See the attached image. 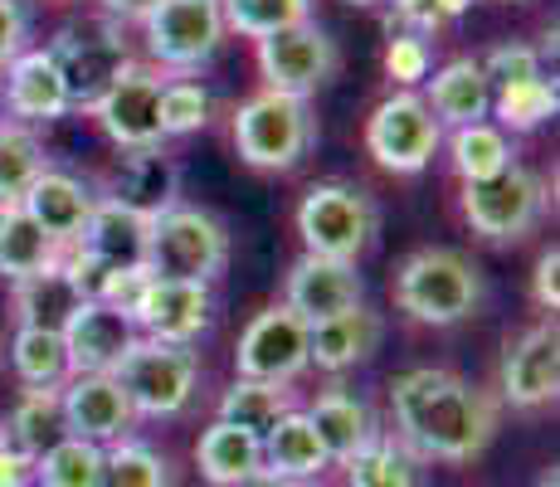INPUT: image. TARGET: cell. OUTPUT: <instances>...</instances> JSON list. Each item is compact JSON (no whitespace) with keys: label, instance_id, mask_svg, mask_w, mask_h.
I'll use <instances>...</instances> for the list:
<instances>
[{"label":"cell","instance_id":"ee69618b","mask_svg":"<svg viewBox=\"0 0 560 487\" xmlns=\"http://www.w3.org/2000/svg\"><path fill=\"white\" fill-rule=\"evenodd\" d=\"M30 30H35V20H30L25 0H0V69L30 49Z\"/></svg>","mask_w":560,"mask_h":487},{"label":"cell","instance_id":"b9f144b4","mask_svg":"<svg viewBox=\"0 0 560 487\" xmlns=\"http://www.w3.org/2000/svg\"><path fill=\"white\" fill-rule=\"evenodd\" d=\"M385 73H390L395 89L419 93V83L434 73V45L424 35H409V30H390V45H385Z\"/></svg>","mask_w":560,"mask_h":487},{"label":"cell","instance_id":"ffe728a7","mask_svg":"<svg viewBox=\"0 0 560 487\" xmlns=\"http://www.w3.org/2000/svg\"><path fill=\"white\" fill-rule=\"evenodd\" d=\"M98 200L103 195L89 186L83 176H73V171H59V166H49L45 176L35 181V186L25 190V200H20V210L30 214V220L39 224V230L49 234L59 248H69V244H79V234H83V224L93 220V210H98Z\"/></svg>","mask_w":560,"mask_h":487},{"label":"cell","instance_id":"ba28073f","mask_svg":"<svg viewBox=\"0 0 560 487\" xmlns=\"http://www.w3.org/2000/svg\"><path fill=\"white\" fill-rule=\"evenodd\" d=\"M224 39L230 30H224L220 0H156V10L142 20L147 63L171 79L200 73L224 49Z\"/></svg>","mask_w":560,"mask_h":487},{"label":"cell","instance_id":"8fae6325","mask_svg":"<svg viewBox=\"0 0 560 487\" xmlns=\"http://www.w3.org/2000/svg\"><path fill=\"white\" fill-rule=\"evenodd\" d=\"M258 73H264L268 93H288V97H307L317 89H327L341 69V49L317 20H303V25L283 30V35H268L254 45Z\"/></svg>","mask_w":560,"mask_h":487},{"label":"cell","instance_id":"681fc988","mask_svg":"<svg viewBox=\"0 0 560 487\" xmlns=\"http://www.w3.org/2000/svg\"><path fill=\"white\" fill-rule=\"evenodd\" d=\"M536 487H560V473H556V468H546L541 478H536Z\"/></svg>","mask_w":560,"mask_h":487},{"label":"cell","instance_id":"9c48e42d","mask_svg":"<svg viewBox=\"0 0 560 487\" xmlns=\"http://www.w3.org/2000/svg\"><path fill=\"white\" fill-rule=\"evenodd\" d=\"M546 181L536 176L532 166H508L492 181H472V186L458 190V214L478 240L488 244H522L536 224L546 220Z\"/></svg>","mask_w":560,"mask_h":487},{"label":"cell","instance_id":"f6af8a7d","mask_svg":"<svg viewBox=\"0 0 560 487\" xmlns=\"http://www.w3.org/2000/svg\"><path fill=\"white\" fill-rule=\"evenodd\" d=\"M532 298L541 312H556L560 308V248H541V258H536L532 268Z\"/></svg>","mask_w":560,"mask_h":487},{"label":"cell","instance_id":"d6986e66","mask_svg":"<svg viewBox=\"0 0 560 487\" xmlns=\"http://www.w3.org/2000/svg\"><path fill=\"white\" fill-rule=\"evenodd\" d=\"M59 409H63L69 439H89V443H98V449L127 439V429L137 425L117 375H69V381L59 385Z\"/></svg>","mask_w":560,"mask_h":487},{"label":"cell","instance_id":"7dc6e473","mask_svg":"<svg viewBox=\"0 0 560 487\" xmlns=\"http://www.w3.org/2000/svg\"><path fill=\"white\" fill-rule=\"evenodd\" d=\"M0 487H35V463L25 453L5 449L0 453Z\"/></svg>","mask_w":560,"mask_h":487},{"label":"cell","instance_id":"e575fe53","mask_svg":"<svg viewBox=\"0 0 560 487\" xmlns=\"http://www.w3.org/2000/svg\"><path fill=\"white\" fill-rule=\"evenodd\" d=\"M98 487H176V463H171L166 449L127 434L103 449V483Z\"/></svg>","mask_w":560,"mask_h":487},{"label":"cell","instance_id":"4fadbf2b","mask_svg":"<svg viewBox=\"0 0 560 487\" xmlns=\"http://www.w3.org/2000/svg\"><path fill=\"white\" fill-rule=\"evenodd\" d=\"M214 288L190 283V278H161L147 274L142 292L132 302V322L147 341L166 346H196L214 327Z\"/></svg>","mask_w":560,"mask_h":487},{"label":"cell","instance_id":"f5cc1de1","mask_svg":"<svg viewBox=\"0 0 560 487\" xmlns=\"http://www.w3.org/2000/svg\"><path fill=\"white\" fill-rule=\"evenodd\" d=\"M303 487H327V483H303Z\"/></svg>","mask_w":560,"mask_h":487},{"label":"cell","instance_id":"9a60e30c","mask_svg":"<svg viewBox=\"0 0 560 487\" xmlns=\"http://www.w3.org/2000/svg\"><path fill=\"white\" fill-rule=\"evenodd\" d=\"M498 405L512 409H541L556 405L560 390V332L556 322H536V327L516 332L502 346V366H498Z\"/></svg>","mask_w":560,"mask_h":487},{"label":"cell","instance_id":"44dd1931","mask_svg":"<svg viewBox=\"0 0 560 487\" xmlns=\"http://www.w3.org/2000/svg\"><path fill=\"white\" fill-rule=\"evenodd\" d=\"M385 341V317L371 308V302H357L351 312H337V317L307 327V366L327 375H347L365 366Z\"/></svg>","mask_w":560,"mask_h":487},{"label":"cell","instance_id":"52a82bcc","mask_svg":"<svg viewBox=\"0 0 560 487\" xmlns=\"http://www.w3.org/2000/svg\"><path fill=\"white\" fill-rule=\"evenodd\" d=\"M117 385L137 419H180L200 395V351L142 337L117 366Z\"/></svg>","mask_w":560,"mask_h":487},{"label":"cell","instance_id":"484cf974","mask_svg":"<svg viewBox=\"0 0 560 487\" xmlns=\"http://www.w3.org/2000/svg\"><path fill=\"white\" fill-rule=\"evenodd\" d=\"M258 449H264V468L278 473V478L288 483H322V473L331 468L327 449H322L317 429L307 425L303 409H293V415H283L273 429H268L264 439H258Z\"/></svg>","mask_w":560,"mask_h":487},{"label":"cell","instance_id":"cb8c5ba5","mask_svg":"<svg viewBox=\"0 0 560 487\" xmlns=\"http://www.w3.org/2000/svg\"><path fill=\"white\" fill-rule=\"evenodd\" d=\"M303 415H307V425L317 429V439H322V449H327L331 463H347L351 453H361L365 443L381 434V419H375L371 399L357 395V390H347V385L322 390Z\"/></svg>","mask_w":560,"mask_h":487},{"label":"cell","instance_id":"6da1fadb","mask_svg":"<svg viewBox=\"0 0 560 487\" xmlns=\"http://www.w3.org/2000/svg\"><path fill=\"white\" fill-rule=\"evenodd\" d=\"M390 419L419 463H472L498 439L502 405L448 366H415L390 381Z\"/></svg>","mask_w":560,"mask_h":487},{"label":"cell","instance_id":"1f68e13d","mask_svg":"<svg viewBox=\"0 0 560 487\" xmlns=\"http://www.w3.org/2000/svg\"><path fill=\"white\" fill-rule=\"evenodd\" d=\"M293 409H298L293 385H268V381H244V375H234V381L224 385L220 415H214V419H224V425H234V429H244V434L264 439L268 429H273L283 415H293Z\"/></svg>","mask_w":560,"mask_h":487},{"label":"cell","instance_id":"2e32d148","mask_svg":"<svg viewBox=\"0 0 560 487\" xmlns=\"http://www.w3.org/2000/svg\"><path fill=\"white\" fill-rule=\"evenodd\" d=\"M73 103H69V89H63V73L54 63L49 49L30 45L25 54L0 69V117L10 123H25V127H49L59 117H69Z\"/></svg>","mask_w":560,"mask_h":487},{"label":"cell","instance_id":"4316f807","mask_svg":"<svg viewBox=\"0 0 560 487\" xmlns=\"http://www.w3.org/2000/svg\"><path fill=\"white\" fill-rule=\"evenodd\" d=\"M83 308L79 288L69 283L59 264L45 268V274L25 278V283H10V322L15 327H35V332H59L73 322V312Z\"/></svg>","mask_w":560,"mask_h":487},{"label":"cell","instance_id":"4dcf8cb0","mask_svg":"<svg viewBox=\"0 0 560 487\" xmlns=\"http://www.w3.org/2000/svg\"><path fill=\"white\" fill-rule=\"evenodd\" d=\"M444 147H448V166L458 171L463 186H472V181H492L502 176L508 166H516V147L512 137L502 132L498 123H472V127H454V132H444Z\"/></svg>","mask_w":560,"mask_h":487},{"label":"cell","instance_id":"816d5d0a","mask_svg":"<svg viewBox=\"0 0 560 487\" xmlns=\"http://www.w3.org/2000/svg\"><path fill=\"white\" fill-rule=\"evenodd\" d=\"M10 449V443H5V425H0V453H5Z\"/></svg>","mask_w":560,"mask_h":487},{"label":"cell","instance_id":"7c38bea8","mask_svg":"<svg viewBox=\"0 0 560 487\" xmlns=\"http://www.w3.org/2000/svg\"><path fill=\"white\" fill-rule=\"evenodd\" d=\"M307 366V322H298L283 302H268L244 322L234 341V375L268 385H293Z\"/></svg>","mask_w":560,"mask_h":487},{"label":"cell","instance_id":"277c9868","mask_svg":"<svg viewBox=\"0 0 560 487\" xmlns=\"http://www.w3.org/2000/svg\"><path fill=\"white\" fill-rule=\"evenodd\" d=\"M234 240L230 224L205 205H171L152 220V240H147V274L161 278H190V283H220L230 268Z\"/></svg>","mask_w":560,"mask_h":487},{"label":"cell","instance_id":"e0dca14e","mask_svg":"<svg viewBox=\"0 0 560 487\" xmlns=\"http://www.w3.org/2000/svg\"><path fill=\"white\" fill-rule=\"evenodd\" d=\"M357 302H365V278L357 264L303 254L283 278V308L307 327L337 317V312H351Z\"/></svg>","mask_w":560,"mask_h":487},{"label":"cell","instance_id":"8d00e7d4","mask_svg":"<svg viewBox=\"0 0 560 487\" xmlns=\"http://www.w3.org/2000/svg\"><path fill=\"white\" fill-rule=\"evenodd\" d=\"M560 107V93H556V79H526V83H512V89L492 93V123L502 127L508 137H526V132H541L546 123L556 117Z\"/></svg>","mask_w":560,"mask_h":487},{"label":"cell","instance_id":"11a10c76","mask_svg":"<svg viewBox=\"0 0 560 487\" xmlns=\"http://www.w3.org/2000/svg\"><path fill=\"white\" fill-rule=\"evenodd\" d=\"M63 5H73V0H63Z\"/></svg>","mask_w":560,"mask_h":487},{"label":"cell","instance_id":"db71d44e","mask_svg":"<svg viewBox=\"0 0 560 487\" xmlns=\"http://www.w3.org/2000/svg\"><path fill=\"white\" fill-rule=\"evenodd\" d=\"M502 5H516V0H502Z\"/></svg>","mask_w":560,"mask_h":487},{"label":"cell","instance_id":"d590c367","mask_svg":"<svg viewBox=\"0 0 560 487\" xmlns=\"http://www.w3.org/2000/svg\"><path fill=\"white\" fill-rule=\"evenodd\" d=\"M10 371H15V381L30 385V390H59L73 375L63 337L59 332H35V327L10 332Z\"/></svg>","mask_w":560,"mask_h":487},{"label":"cell","instance_id":"7bdbcfd3","mask_svg":"<svg viewBox=\"0 0 560 487\" xmlns=\"http://www.w3.org/2000/svg\"><path fill=\"white\" fill-rule=\"evenodd\" d=\"M385 5L395 10V20H400V30L409 35H424L434 39L439 30H448L454 20H463L472 10V0H385Z\"/></svg>","mask_w":560,"mask_h":487},{"label":"cell","instance_id":"7402d4cb","mask_svg":"<svg viewBox=\"0 0 560 487\" xmlns=\"http://www.w3.org/2000/svg\"><path fill=\"white\" fill-rule=\"evenodd\" d=\"M107 200L127 205V210L156 220L161 210L180 205V161L166 147H147V151H122L117 176L107 186Z\"/></svg>","mask_w":560,"mask_h":487},{"label":"cell","instance_id":"5bb4252c","mask_svg":"<svg viewBox=\"0 0 560 487\" xmlns=\"http://www.w3.org/2000/svg\"><path fill=\"white\" fill-rule=\"evenodd\" d=\"M166 79L171 73L152 69V63H132V69L98 97L93 123L103 127V137L117 151L166 147V137H161V93H166Z\"/></svg>","mask_w":560,"mask_h":487},{"label":"cell","instance_id":"c3c4849f","mask_svg":"<svg viewBox=\"0 0 560 487\" xmlns=\"http://www.w3.org/2000/svg\"><path fill=\"white\" fill-rule=\"evenodd\" d=\"M234 487H298V483H288V478H278V473L258 468V473H254V478H244V483H234Z\"/></svg>","mask_w":560,"mask_h":487},{"label":"cell","instance_id":"74e56055","mask_svg":"<svg viewBox=\"0 0 560 487\" xmlns=\"http://www.w3.org/2000/svg\"><path fill=\"white\" fill-rule=\"evenodd\" d=\"M220 15L230 35L258 45V39L283 35V30L312 20V0H220Z\"/></svg>","mask_w":560,"mask_h":487},{"label":"cell","instance_id":"7a4b0ae2","mask_svg":"<svg viewBox=\"0 0 560 487\" xmlns=\"http://www.w3.org/2000/svg\"><path fill=\"white\" fill-rule=\"evenodd\" d=\"M395 308L419 327H458L482 308V268L463 248L424 244L395 268Z\"/></svg>","mask_w":560,"mask_h":487},{"label":"cell","instance_id":"5b68a950","mask_svg":"<svg viewBox=\"0 0 560 487\" xmlns=\"http://www.w3.org/2000/svg\"><path fill=\"white\" fill-rule=\"evenodd\" d=\"M230 137L244 166L254 171H293L317 147V117L303 97L288 93H254L234 107Z\"/></svg>","mask_w":560,"mask_h":487},{"label":"cell","instance_id":"60d3db41","mask_svg":"<svg viewBox=\"0 0 560 487\" xmlns=\"http://www.w3.org/2000/svg\"><path fill=\"white\" fill-rule=\"evenodd\" d=\"M478 63H482V79H488L492 93L512 89V83H526V79H541L546 73L541 54H536V45H526V39H498Z\"/></svg>","mask_w":560,"mask_h":487},{"label":"cell","instance_id":"3957f363","mask_svg":"<svg viewBox=\"0 0 560 487\" xmlns=\"http://www.w3.org/2000/svg\"><path fill=\"white\" fill-rule=\"evenodd\" d=\"M381 234V205L357 181H317L298 200V240L303 254L361 264V254Z\"/></svg>","mask_w":560,"mask_h":487},{"label":"cell","instance_id":"83f0119b","mask_svg":"<svg viewBox=\"0 0 560 487\" xmlns=\"http://www.w3.org/2000/svg\"><path fill=\"white\" fill-rule=\"evenodd\" d=\"M196 468L210 487H234V483L254 478V473L264 468V449H258L254 434L214 419V425H205L200 439H196Z\"/></svg>","mask_w":560,"mask_h":487},{"label":"cell","instance_id":"f35d334b","mask_svg":"<svg viewBox=\"0 0 560 487\" xmlns=\"http://www.w3.org/2000/svg\"><path fill=\"white\" fill-rule=\"evenodd\" d=\"M103 483V449L89 439H59L49 453L35 459V487H98Z\"/></svg>","mask_w":560,"mask_h":487},{"label":"cell","instance_id":"d6a6232c","mask_svg":"<svg viewBox=\"0 0 560 487\" xmlns=\"http://www.w3.org/2000/svg\"><path fill=\"white\" fill-rule=\"evenodd\" d=\"M347 487H424V468L415 453L405 449L390 429H381L361 453H351L347 463Z\"/></svg>","mask_w":560,"mask_h":487},{"label":"cell","instance_id":"30bf717a","mask_svg":"<svg viewBox=\"0 0 560 487\" xmlns=\"http://www.w3.org/2000/svg\"><path fill=\"white\" fill-rule=\"evenodd\" d=\"M439 147H444V127L434 123L424 93L395 89L365 117V151L390 176H419L439 156Z\"/></svg>","mask_w":560,"mask_h":487},{"label":"cell","instance_id":"836d02e7","mask_svg":"<svg viewBox=\"0 0 560 487\" xmlns=\"http://www.w3.org/2000/svg\"><path fill=\"white\" fill-rule=\"evenodd\" d=\"M54 166L49 147L35 127L0 117V205H20L25 190Z\"/></svg>","mask_w":560,"mask_h":487},{"label":"cell","instance_id":"8992f818","mask_svg":"<svg viewBox=\"0 0 560 487\" xmlns=\"http://www.w3.org/2000/svg\"><path fill=\"white\" fill-rule=\"evenodd\" d=\"M45 49L54 54V63H59L73 113H93L98 97L137 63L132 49H127V39H122V25H113L107 15L73 20V25H63Z\"/></svg>","mask_w":560,"mask_h":487},{"label":"cell","instance_id":"f907efd6","mask_svg":"<svg viewBox=\"0 0 560 487\" xmlns=\"http://www.w3.org/2000/svg\"><path fill=\"white\" fill-rule=\"evenodd\" d=\"M341 5H385V0H341Z\"/></svg>","mask_w":560,"mask_h":487},{"label":"cell","instance_id":"f546056e","mask_svg":"<svg viewBox=\"0 0 560 487\" xmlns=\"http://www.w3.org/2000/svg\"><path fill=\"white\" fill-rule=\"evenodd\" d=\"M59 258H63V248L20 205H0V278L5 283H25V278L54 268Z\"/></svg>","mask_w":560,"mask_h":487},{"label":"cell","instance_id":"d4e9b609","mask_svg":"<svg viewBox=\"0 0 560 487\" xmlns=\"http://www.w3.org/2000/svg\"><path fill=\"white\" fill-rule=\"evenodd\" d=\"M424 103H429V113H434V123L444 127V132L488 123L492 89H488V79H482V63L472 59V54L448 59L444 69H434V79H424Z\"/></svg>","mask_w":560,"mask_h":487},{"label":"cell","instance_id":"ab89813d","mask_svg":"<svg viewBox=\"0 0 560 487\" xmlns=\"http://www.w3.org/2000/svg\"><path fill=\"white\" fill-rule=\"evenodd\" d=\"M214 117V93L200 79H166L161 93V137H196Z\"/></svg>","mask_w":560,"mask_h":487},{"label":"cell","instance_id":"603a6c76","mask_svg":"<svg viewBox=\"0 0 560 487\" xmlns=\"http://www.w3.org/2000/svg\"><path fill=\"white\" fill-rule=\"evenodd\" d=\"M147 240H152V220L103 195L93 220L83 224L79 244H69V248L98 258V264L113 268V274H132V268H147Z\"/></svg>","mask_w":560,"mask_h":487},{"label":"cell","instance_id":"bcb514c9","mask_svg":"<svg viewBox=\"0 0 560 487\" xmlns=\"http://www.w3.org/2000/svg\"><path fill=\"white\" fill-rule=\"evenodd\" d=\"M156 10V0H98V15H107L113 25H142Z\"/></svg>","mask_w":560,"mask_h":487},{"label":"cell","instance_id":"ac0fdd59","mask_svg":"<svg viewBox=\"0 0 560 487\" xmlns=\"http://www.w3.org/2000/svg\"><path fill=\"white\" fill-rule=\"evenodd\" d=\"M142 341L132 312H117L107 302H83L73 322L63 327V351H69L73 375H117L127 351Z\"/></svg>","mask_w":560,"mask_h":487},{"label":"cell","instance_id":"f1b7e54d","mask_svg":"<svg viewBox=\"0 0 560 487\" xmlns=\"http://www.w3.org/2000/svg\"><path fill=\"white\" fill-rule=\"evenodd\" d=\"M5 425V443L15 453H25L30 463L39 459V453H49L59 439H69V429H63V409H59V390H20L15 399H10V415L0 419Z\"/></svg>","mask_w":560,"mask_h":487}]
</instances>
